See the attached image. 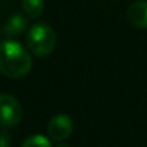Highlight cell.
Listing matches in <instances>:
<instances>
[{
  "label": "cell",
  "instance_id": "cell-1",
  "mask_svg": "<svg viewBox=\"0 0 147 147\" xmlns=\"http://www.w3.org/2000/svg\"><path fill=\"white\" fill-rule=\"evenodd\" d=\"M32 69V56L19 42L0 43V73L9 79L24 77Z\"/></svg>",
  "mask_w": 147,
  "mask_h": 147
},
{
  "label": "cell",
  "instance_id": "cell-2",
  "mask_svg": "<svg viewBox=\"0 0 147 147\" xmlns=\"http://www.w3.org/2000/svg\"><path fill=\"white\" fill-rule=\"evenodd\" d=\"M56 33L46 23H36L27 33L26 43L32 54L37 57L49 56L56 47Z\"/></svg>",
  "mask_w": 147,
  "mask_h": 147
},
{
  "label": "cell",
  "instance_id": "cell-3",
  "mask_svg": "<svg viewBox=\"0 0 147 147\" xmlns=\"http://www.w3.org/2000/svg\"><path fill=\"white\" fill-rule=\"evenodd\" d=\"M23 119V109L17 98L7 93H0V126L4 129L16 127Z\"/></svg>",
  "mask_w": 147,
  "mask_h": 147
},
{
  "label": "cell",
  "instance_id": "cell-4",
  "mask_svg": "<svg viewBox=\"0 0 147 147\" xmlns=\"http://www.w3.org/2000/svg\"><path fill=\"white\" fill-rule=\"evenodd\" d=\"M73 131V120L67 114L54 116L47 124V134L54 142H63L70 137Z\"/></svg>",
  "mask_w": 147,
  "mask_h": 147
},
{
  "label": "cell",
  "instance_id": "cell-5",
  "mask_svg": "<svg viewBox=\"0 0 147 147\" xmlns=\"http://www.w3.org/2000/svg\"><path fill=\"white\" fill-rule=\"evenodd\" d=\"M127 19L133 26L147 29V0L133 1L127 9Z\"/></svg>",
  "mask_w": 147,
  "mask_h": 147
},
{
  "label": "cell",
  "instance_id": "cell-6",
  "mask_svg": "<svg viewBox=\"0 0 147 147\" xmlns=\"http://www.w3.org/2000/svg\"><path fill=\"white\" fill-rule=\"evenodd\" d=\"M26 29H27V20H26V17L16 13V14H11L6 20V23L3 24V34L6 37L13 39V37H17V36L23 34L26 32Z\"/></svg>",
  "mask_w": 147,
  "mask_h": 147
},
{
  "label": "cell",
  "instance_id": "cell-7",
  "mask_svg": "<svg viewBox=\"0 0 147 147\" xmlns=\"http://www.w3.org/2000/svg\"><path fill=\"white\" fill-rule=\"evenodd\" d=\"M22 9L30 19H37L45 11V0H22Z\"/></svg>",
  "mask_w": 147,
  "mask_h": 147
},
{
  "label": "cell",
  "instance_id": "cell-8",
  "mask_svg": "<svg viewBox=\"0 0 147 147\" xmlns=\"http://www.w3.org/2000/svg\"><path fill=\"white\" fill-rule=\"evenodd\" d=\"M22 147H51V143L43 134H33L23 142Z\"/></svg>",
  "mask_w": 147,
  "mask_h": 147
},
{
  "label": "cell",
  "instance_id": "cell-9",
  "mask_svg": "<svg viewBox=\"0 0 147 147\" xmlns=\"http://www.w3.org/2000/svg\"><path fill=\"white\" fill-rule=\"evenodd\" d=\"M11 144V136L4 127L0 130V147H10Z\"/></svg>",
  "mask_w": 147,
  "mask_h": 147
},
{
  "label": "cell",
  "instance_id": "cell-10",
  "mask_svg": "<svg viewBox=\"0 0 147 147\" xmlns=\"http://www.w3.org/2000/svg\"><path fill=\"white\" fill-rule=\"evenodd\" d=\"M57 147H69V146H67V144H59Z\"/></svg>",
  "mask_w": 147,
  "mask_h": 147
},
{
  "label": "cell",
  "instance_id": "cell-11",
  "mask_svg": "<svg viewBox=\"0 0 147 147\" xmlns=\"http://www.w3.org/2000/svg\"><path fill=\"white\" fill-rule=\"evenodd\" d=\"M0 34H1V32H0Z\"/></svg>",
  "mask_w": 147,
  "mask_h": 147
}]
</instances>
